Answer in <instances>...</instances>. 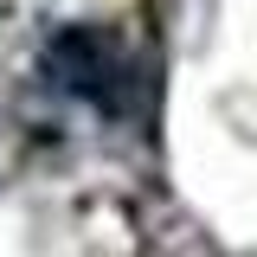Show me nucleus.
<instances>
[{"label":"nucleus","mask_w":257,"mask_h":257,"mask_svg":"<svg viewBox=\"0 0 257 257\" xmlns=\"http://www.w3.org/2000/svg\"><path fill=\"white\" fill-rule=\"evenodd\" d=\"M45 77L71 103L96 116H128L135 109V52L109 26H64L45 45Z\"/></svg>","instance_id":"obj_1"}]
</instances>
